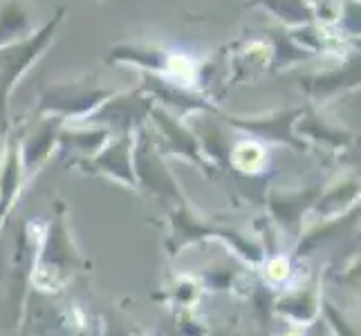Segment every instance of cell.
Here are the masks:
<instances>
[{
	"label": "cell",
	"mask_w": 361,
	"mask_h": 336,
	"mask_svg": "<svg viewBox=\"0 0 361 336\" xmlns=\"http://www.w3.org/2000/svg\"><path fill=\"white\" fill-rule=\"evenodd\" d=\"M61 14L54 23H47L34 39H25L18 45H9L5 49H0V123H5V104L11 85L23 74V70H27L32 66V61H36V56L47 47L49 39L56 32V25L61 23Z\"/></svg>",
	"instance_id": "1"
}]
</instances>
